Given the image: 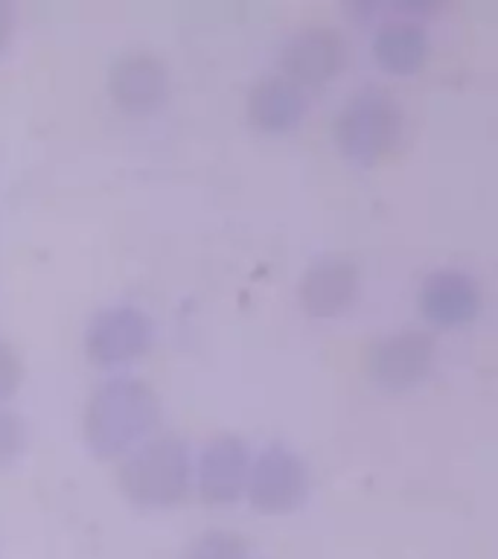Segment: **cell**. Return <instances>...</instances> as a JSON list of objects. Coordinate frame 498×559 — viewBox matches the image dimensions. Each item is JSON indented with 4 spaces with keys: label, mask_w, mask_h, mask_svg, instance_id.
<instances>
[{
    "label": "cell",
    "mask_w": 498,
    "mask_h": 559,
    "mask_svg": "<svg viewBox=\"0 0 498 559\" xmlns=\"http://www.w3.org/2000/svg\"><path fill=\"white\" fill-rule=\"evenodd\" d=\"M161 423V400L152 384L134 376H114L87 396L82 435L99 461H117L146 443Z\"/></svg>",
    "instance_id": "6da1fadb"
},
{
    "label": "cell",
    "mask_w": 498,
    "mask_h": 559,
    "mask_svg": "<svg viewBox=\"0 0 498 559\" xmlns=\"http://www.w3.org/2000/svg\"><path fill=\"white\" fill-rule=\"evenodd\" d=\"M192 457L181 437H149L117 472L122 496L140 510H166L181 504L190 492Z\"/></svg>",
    "instance_id": "7a4b0ae2"
},
{
    "label": "cell",
    "mask_w": 498,
    "mask_h": 559,
    "mask_svg": "<svg viewBox=\"0 0 498 559\" xmlns=\"http://www.w3.org/2000/svg\"><path fill=\"white\" fill-rule=\"evenodd\" d=\"M341 155L358 166L382 164L402 140V111L391 94L367 87L349 96L332 126Z\"/></svg>",
    "instance_id": "3957f363"
},
{
    "label": "cell",
    "mask_w": 498,
    "mask_h": 559,
    "mask_svg": "<svg viewBox=\"0 0 498 559\" xmlns=\"http://www.w3.org/2000/svg\"><path fill=\"white\" fill-rule=\"evenodd\" d=\"M245 496L253 510L265 515L295 513L309 496V472L300 454L280 443L265 445L257 461H251Z\"/></svg>",
    "instance_id": "277c9868"
},
{
    "label": "cell",
    "mask_w": 498,
    "mask_h": 559,
    "mask_svg": "<svg viewBox=\"0 0 498 559\" xmlns=\"http://www.w3.org/2000/svg\"><path fill=\"white\" fill-rule=\"evenodd\" d=\"M152 335V318L140 306L114 304L87 323L85 353L96 367H126L146 356Z\"/></svg>",
    "instance_id": "5b68a950"
},
{
    "label": "cell",
    "mask_w": 498,
    "mask_h": 559,
    "mask_svg": "<svg viewBox=\"0 0 498 559\" xmlns=\"http://www.w3.org/2000/svg\"><path fill=\"white\" fill-rule=\"evenodd\" d=\"M347 38L335 26H304L280 50V76L297 87H321L347 68Z\"/></svg>",
    "instance_id": "8992f818"
},
{
    "label": "cell",
    "mask_w": 498,
    "mask_h": 559,
    "mask_svg": "<svg viewBox=\"0 0 498 559\" xmlns=\"http://www.w3.org/2000/svg\"><path fill=\"white\" fill-rule=\"evenodd\" d=\"M435 338L423 330H400L367 349V376L384 391H408L435 367Z\"/></svg>",
    "instance_id": "52a82bcc"
},
{
    "label": "cell",
    "mask_w": 498,
    "mask_h": 559,
    "mask_svg": "<svg viewBox=\"0 0 498 559\" xmlns=\"http://www.w3.org/2000/svg\"><path fill=\"white\" fill-rule=\"evenodd\" d=\"M108 94L117 108L134 117L155 114L169 96V70L152 50H126L108 68Z\"/></svg>",
    "instance_id": "ba28073f"
},
{
    "label": "cell",
    "mask_w": 498,
    "mask_h": 559,
    "mask_svg": "<svg viewBox=\"0 0 498 559\" xmlns=\"http://www.w3.org/2000/svg\"><path fill=\"white\" fill-rule=\"evenodd\" d=\"M484 306V292L478 280L458 269L431 271L417 292V309L431 326L458 330L475 321Z\"/></svg>",
    "instance_id": "9c48e42d"
},
{
    "label": "cell",
    "mask_w": 498,
    "mask_h": 559,
    "mask_svg": "<svg viewBox=\"0 0 498 559\" xmlns=\"http://www.w3.org/2000/svg\"><path fill=\"white\" fill-rule=\"evenodd\" d=\"M251 472V452L242 437L216 435L204 445L195 466V489L204 504L225 507L239 501Z\"/></svg>",
    "instance_id": "30bf717a"
},
{
    "label": "cell",
    "mask_w": 498,
    "mask_h": 559,
    "mask_svg": "<svg viewBox=\"0 0 498 559\" xmlns=\"http://www.w3.org/2000/svg\"><path fill=\"white\" fill-rule=\"evenodd\" d=\"M358 292H361V271L349 257H335V253L315 260L297 286L304 312L321 321L347 312L356 304Z\"/></svg>",
    "instance_id": "8fae6325"
},
{
    "label": "cell",
    "mask_w": 498,
    "mask_h": 559,
    "mask_svg": "<svg viewBox=\"0 0 498 559\" xmlns=\"http://www.w3.org/2000/svg\"><path fill=\"white\" fill-rule=\"evenodd\" d=\"M306 114L304 87L280 73L257 79L245 96V117L262 134H286L297 129Z\"/></svg>",
    "instance_id": "7c38bea8"
},
{
    "label": "cell",
    "mask_w": 498,
    "mask_h": 559,
    "mask_svg": "<svg viewBox=\"0 0 498 559\" xmlns=\"http://www.w3.org/2000/svg\"><path fill=\"white\" fill-rule=\"evenodd\" d=\"M431 41L428 33L414 21H384L374 35V59L376 64L393 76H411L428 61Z\"/></svg>",
    "instance_id": "4fadbf2b"
},
{
    "label": "cell",
    "mask_w": 498,
    "mask_h": 559,
    "mask_svg": "<svg viewBox=\"0 0 498 559\" xmlns=\"http://www.w3.org/2000/svg\"><path fill=\"white\" fill-rule=\"evenodd\" d=\"M183 559H251V548L242 533L236 531H204L187 545Z\"/></svg>",
    "instance_id": "5bb4252c"
},
{
    "label": "cell",
    "mask_w": 498,
    "mask_h": 559,
    "mask_svg": "<svg viewBox=\"0 0 498 559\" xmlns=\"http://www.w3.org/2000/svg\"><path fill=\"white\" fill-rule=\"evenodd\" d=\"M24 445H26L24 419L17 417L15 411L0 408V472L9 469V466L21 457Z\"/></svg>",
    "instance_id": "9a60e30c"
},
{
    "label": "cell",
    "mask_w": 498,
    "mask_h": 559,
    "mask_svg": "<svg viewBox=\"0 0 498 559\" xmlns=\"http://www.w3.org/2000/svg\"><path fill=\"white\" fill-rule=\"evenodd\" d=\"M21 382H24L21 356H17V349L7 338H0V402L15 396Z\"/></svg>",
    "instance_id": "2e32d148"
},
{
    "label": "cell",
    "mask_w": 498,
    "mask_h": 559,
    "mask_svg": "<svg viewBox=\"0 0 498 559\" xmlns=\"http://www.w3.org/2000/svg\"><path fill=\"white\" fill-rule=\"evenodd\" d=\"M9 35H12V9L0 0V50L7 47Z\"/></svg>",
    "instance_id": "e0dca14e"
}]
</instances>
